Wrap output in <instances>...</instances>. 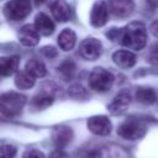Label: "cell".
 <instances>
[{
	"instance_id": "obj_8",
	"label": "cell",
	"mask_w": 158,
	"mask_h": 158,
	"mask_svg": "<svg viewBox=\"0 0 158 158\" xmlns=\"http://www.w3.org/2000/svg\"><path fill=\"white\" fill-rule=\"evenodd\" d=\"M88 128L94 135L107 136L112 130V125L107 116L99 115V116H93L88 120Z\"/></svg>"
},
{
	"instance_id": "obj_30",
	"label": "cell",
	"mask_w": 158,
	"mask_h": 158,
	"mask_svg": "<svg viewBox=\"0 0 158 158\" xmlns=\"http://www.w3.org/2000/svg\"><path fill=\"white\" fill-rule=\"evenodd\" d=\"M149 30H151L152 35H153L156 38H158V20H156V21L152 22V25L149 26Z\"/></svg>"
},
{
	"instance_id": "obj_32",
	"label": "cell",
	"mask_w": 158,
	"mask_h": 158,
	"mask_svg": "<svg viewBox=\"0 0 158 158\" xmlns=\"http://www.w3.org/2000/svg\"><path fill=\"white\" fill-rule=\"evenodd\" d=\"M48 1H51V0H35V2H36V5H43V4H46V2H48Z\"/></svg>"
},
{
	"instance_id": "obj_22",
	"label": "cell",
	"mask_w": 158,
	"mask_h": 158,
	"mask_svg": "<svg viewBox=\"0 0 158 158\" xmlns=\"http://www.w3.org/2000/svg\"><path fill=\"white\" fill-rule=\"evenodd\" d=\"M52 102H53V96L49 95V94H46V93H41V94L36 95L32 100V105L36 109H40V110L51 106Z\"/></svg>"
},
{
	"instance_id": "obj_13",
	"label": "cell",
	"mask_w": 158,
	"mask_h": 158,
	"mask_svg": "<svg viewBox=\"0 0 158 158\" xmlns=\"http://www.w3.org/2000/svg\"><path fill=\"white\" fill-rule=\"evenodd\" d=\"M73 139V131L67 126H59L53 132V142L57 148L64 149Z\"/></svg>"
},
{
	"instance_id": "obj_24",
	"label": "cell",
	"mask_w": 158,
	"mask_h": 158,
	"mask_svg": "<svg viewBox=\"0 0 158 158\" xmlns=\"http://www.w3.org/2000/svg\"><path fill=\"white\" fill-rule=\"evenodd\" d=\"M75 70V64L72 60H65L63 62L59 67H58V72L60 73V75L64 78V80H69Z\"/></svg>"
},
{
	"instance_id": "obj_19",
	"label": "cell",
	"mask_w": 158,
	"mask_h": 158,
	"mask_svg": "<svg viewBox=\"0 0 158 158\" xmlns=\"http://www.w3.org/2000/svg\"><path fill=\"white\" fill-rule=\"evenodd\" d=\"M136 100L143 105H151L157 100V93L152 88H138L136 91Z\"/></svg>"
},
{
	"instance_id": "obj_29",
	"label": "cell",
	"mask_w": 158,
	"mask_h": 158,
	"mask_svg": "<svg viewBox=\"0 0 158 158\" xmlns=\"http://www.w3.org/2000/svg\"><path fill=\"white\" fill-rule=\"evenodd\" d=\"M49 158H69V156H68L67 152H64L63 149L57 148V149H54V151L49 154Z\"/></svg>"
},
{
	"instance_id": "obj_28",
	"label": "cell",
	"mask_w": 158,
	"mask_h": 158,
	"mask_svg": "<svg viewBox=\"0 0 158 158\" xmlns=\"http://www.w3.org/2000/svg\"><path fill=\"white\" fill-rule=\"evenodd\" d=\"M42 53L44 54V57H47V58H54L56 56H57V51H56V48L54 47H43L42 48Z\"/></svg>"
},
{
	"instance_id": "obj_18",
	"label": "cell",
	"mask_w": 158,
	"mask_h": 158,
	"mask_svg": "<svg viewBox=\"0 0 158 158\" xmlns=\"http://www.w3.org/2000/svg\"><path fill=\"white\" fill-rule=\"evenodd\" d=\"M77 42V36L70 28L63 30L58 36V44L63 51H70Z\"/></svg>"
},
{
	"instance_id": "obj_3",
	"label": "cell",
	"mask_w": 158,
	"mask_h": 158,
	"mask_svg": "<svg viewBox=\"0 0 158 158\" xmlns=\"http://www.w3.org/2000/svg\"><path fill=\"white\" fill-rule=\"evenodd\" d=\"M147 131L146 123L139 120V118H127L117 128V133L120 137L128 139V141H135L138 138H142Z\"/></svg>"
},
{
	"instance_id": "obj_12",
	"label": "cell",
	"mask_w": 158,
	"mask_h": 158,
	"mask_svg": "<svg viewBox=\"0 0 158 158\" xmlns=\"http://www.w3.org/2000/svg\"><path fill=\"white\" fill-rule=\"evenodd\" d=\"M19 41L21 42V44L26 47L36 46L40 41V33L36 30L35 25H25L23 27H21L19 32Z\"/></svg>"
},
{
	"instance_id": "obj_25",
	"label": "cell",
	"mask_w": 158,
	"mask_h": 158,
	"mask_svg": "<svg viewBox=\"0 0 158 158\" xmlns=\"http://www.w3.org/2000/svg\"><path fill=\"white\" fill-rule=\"evenodd\" d=\"M16 148L12 144L2 143L0 147V158H15Z\"/></svg>"
},
{
	"instance_id": "obj_14",
	"label": "cell",
	"mask_w": 158,
	"mask_h": 158,
	"mask_svg": "<svg viewBox=\"0 0 158 158\" xmlns=\"http://www.w3.org/2000/svg\"><path fill=\"white\" fill-rule=\"evenodd\" d=\"M112 60H114V63L117 67L123 68V69H127V68H131V67L135 65V63H136V56L132 52H130V51L121 49V51H116L112 54Z\"/></svg>"
},
{
	"instance_id": "obj_27",
	"label": "cell",
	"mask_w": 158,
	"mask_h": 158,
	"mask_svg": "<svg viewBox=\"0 0 158 158\" xmlns=\"http://www.w3.org/2000/svg\"><path fill=\"white\" fill-rule=\"evenodd\" d=\"M22 158H46L43 152L38 151V149H28L23 153Z\"/></svg>"
},
{
	"instance_id": "obj_11",
	"label": "cell",
	"mask_w": 158,
	"mask_h": 158,
	"mask_svg": "<svg viewBox=\"0 0 158 158\" xmlns=\"http://www.w3.org/2000/svg\"><path fill=\"white\" fill-rule=\"evenodd\" d=\"M130 104H131V95L126 91H122L114 98V100L109 104L107 110L112 115H120L128 109Z\"/></svg>"
},
{
	"instance_id": "obj_10",
	"label": "cell",
	"mask_w": 158,
	"mask_h": 158,
	"mask_svg": "<svg viewBox=\"0 0 158 158\" xmlns=\"http://www.w3.org/2000/svg\"><path fill=\"white\" fill-rule=\"evenodd\" d=\"M109 11L116 17H127L133 12L132 0H107Z\"/></svg>"
},
{
	"instance_id": "obj_17",
	"label": "cell",
	"mask_w": 158,
	"mask_h": 158,
	"mask_svg": "<svg viewBox=\"0 0 158 158\" xmlns=\"http://www.w3.org/2000/svg\"><path fill=\"white\" fill-rule=\"evenodd\" d=\"M19 62H20V58L17 56L2 57L0 59V74L2 77L12 75L19 67Z\"/></svg>"
},
{
	"instance_id": "obj_23",
	"label": "cell",
	"mask_w": 158,
	"mask_h": 158,
	"mask_svg": "<svg viewBox=\"0 0 158 158\" xmlns=\"http://www.w3.org/2000/svg\"><path fill=\"white\" fill-rule=\"evenodd\" d=\"M68 94L70 98L75 99V100H86L89 98V93L86 91V89L80 85V84H73L69 90H68Z\"/></svg>"
},
{
	"instance_id": "obj_16",
	"label": "cell",
	"mask_w": 158,
	"mask_h": 158,
	"mask_svg": "<svg viewBox=\"0 0 158 158\" xmlns=\"http://www.w3.org/2000/svg\"><path fill=\"white\" fill-rule=\"evenodd\" d=\"M51 10H52L53 17L57 21L65 22L70 17V9H69L68 4L65 1H63V0H56V1H53V4L51 5Z\"/></svg>"
},
{
	"instance_id": "obj_31",
	"label": "cell",
	"mask_w": 158,
	"mask_h": 158,
	"mask_svg": "<svg viewBox=\"0 0 158 158\" xmlns=\"http://www.w3.org/2000/svg\"><path fill=\"white\" fill-rule=\"evenodd\" d=\"M147 2L153 7H158V0H147Z\"/></svg>"
},
{
	"instance_id": "obj_7",
	"label": "cell",
	"mask_w": 158,
	"mask_h": 158,
	"mask_svg": "<svg viewBox=\"0 0 158 158\" xmlns=\"http://www.w3.org/2000/svg\"><path fill=\"white\" fill-rule=\"evenodd\" d=\"M101 42L94 37H89L85 38L84 41H81L80 46H79V52L80 56L88 60H95L100 57L101 54Z\"/></svg>"
},
{
	"instance_id": "obj_20",
	"label": "cell",
	"mask_w": 158,
	"mask_h": 158,
	"mask_svg": "<svg viewBox=\"0 0 158 158\" xmlns=\"http://www.w3.org/2000/svg\"><path fill=\"white\" fill-rule=\"evenodd\" d=\"M30 74H32L35 78H42L46 75L47 73V69H46V65L43 64V62L36 59V58H32L30 59L27 63H26V68H25Z\"/></svg>"
},
{
	"instance_id": "obj_21",
	"label": "cell",
	"mask_w": 158,
	"mask_h": 158,
	"mask_svg": "<svg viewBox=\"0 0 158 158\" xmlns=\"http://www.w3.org/2000/svg\"><path fill=\"white\" fill-rule=\"evenodd\" d=\"M35 80H36V78L32 74H30L27 70H25V72H20V73L16 74L15 85L19 89L26 90V89H30V88H32L35 85Z\"/></svg>"
},
{
	"instance_id": "obj_9",
	"label": "cell",
	"mask_w": 158,
	"mask_h": 158,
	"mask_svg": "<svg viewBox=\"0 0 158 158\" xmlns=\"http://www.w3.org/2000/svg\"><path fill=\"white\" fill-rule=\"evenodd\" d=\"M107 17H109L107 2H105L104 0H98L91 7L90 23L94 27H101L107 22Z\"/></svg>"
},
{
	"instance_id": "obj_5",
	"label": "cell",
	"mask_w": 158,
	"mask_h": 158,
	"mask_svg": "<svg viewBox=\"0 0 158 158\" xmlns=\"http://www.w3.org/2000/svg\"><path fill=\"white\" fill-rule=\"evenodd\" d=\"M31 0H10L4 6V14L11 21H21L26 19L31 14Z\"/></svg>"
},
{
	"instance_id": "obj_1",
	"label": "cell",
	"mask_w": 158,
	"mask_h": 158,
	"mask_svg": "<svg viewBox=\"0 0 158 158\" xmlns=\"http://www.w3.org/2000/svg\"><path fill=\"white\" fill-rule=\"evenodd\" d=\"M112 41H118L121 44L130 49L139 51L147 43V31L142 22H131L123 28H112L107 32Z\"/></svg>"
},
{
	"instance_id": "obj_6",
	"label": "cell",
	"mask_w": 158,
	"mask_h": 158,
	"mask_svg": "<svg viewBox=\"0 0 158 158\" xmlns=\"http://www.w3.org/2000/svg\"><path fill=\"white\" fill-rule=\"evenodd\" d=\"M88 158H128L127 152L116 144H102L90 149Z\"/></svg>"
},
{
	"instance_id": "obj_2",
	"label": "cell",
	"mask_w": 158,
	"mask_h": 158,
	"mask_svg": "<svg viewBox=\"0 0 158 158\" xmlns=\"http://www.w3.org/2000/svg\"><path fill=\"white\" fill-rule=\"evenodd\" d=\"M26 104V96L16 93L7 91L0 98V111L4 117H15L21 114L23 106Z\"/></svg>"
},
{
	"instance_id": "obj_26",
	"label": "cell",
	"mask_w": 158,
	"mask_h": 158,
	"mask_svg": "<svg viewBox=\"0 0 158 158\" xmlns=\"http://www.w3.org/2000/svg\"><path fill=\"white\" fill-rule=\"evenodd\" d=\"M148 62L154 65V67H158V43L153 44L149 53H148Z\"/></svg>"
},
{
	"instance_id": "obj_4",
	"label": "cell",
	"mask_w": 158,
	"mask_h": 158,
	"mask_svg": "<svg viewBox=\"0 0 158 158\" xmlns=\"http://www.w3.org/2000/svg\"><path fill=\"white\" fill-rule=\"evenodd\" d=\"M114 75L100 67H96L93 69V72L90 73L89 77V86L95 90V91H100V93H105L107 90L111 89L112 84H114Z\"/></svg>"
},
{
	"instance_id": "obj_15",
	"label": "cell",
	"mask_w": 158,
	"mask_h": 158,
	"mask_svg": "<svg viewBox=\"0 0 158 158\" xmlns=\"http://www.w3.org/2000/svg\"><path fill=\"white\" fill-rule=\"evenodd\" d=\"M35 27L38 31L40 35L49 36L54 31V23L53 21L43 12H40L35 19Z\"/></svg>"
}]
</instances>
